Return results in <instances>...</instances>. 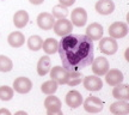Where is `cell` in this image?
Listing matches in <instances>:
<instances>
[{"label":"cell","instance_id":"obj_1","mask_svg":"<svg viewBox=\"0 0 129 115\" xmlns=\"http://www.w3.org/2000/svg\"><path fill=\"white\" fill-rule=\"evenodd\" d=\"M57 52L62 67L68 72H79L92 64L94 59L93 41L86 35L69 34L61 38Z\"/></svg>","mask_w":129,"mask_h":115},{"label":"cell","instance_id":"obj_2","mask_svg":"<svg viewBox=\"0 0 129 115\" xmlns=\"http://www.w3.org/2000/svg\"><path fill=\"white\" fill-rule=\"evenodd\" d=\"M98 48L99 51L103 53V54H106V55H112L115 54L117 49H118V44H117V41L112 37H102L101 41H99V44H98Z\"/></svg>","mask_w":129,"mask_h":115},{"label":"cell","instance_id":"obj_3","mask_svg":"<svg viewBox=\"0 0 129 115\" xmlns=\"http://www.w3.org/2000/svg\"><path fill=\"white\" fill-rule=\"evenodd\" d=\"M92 71L94 76L97 77H102V76H105V73L110 70V64L106 58L104 56H99V58H96L93 59L92 61Z\"/></svg>","mask_w":129,"mask_h":115},{"label":"cell","instance_id":"obj_4","mask_svg":"<svg viewBox=\"0 0 129 115\" xmlns=\"http://www.w3.org/2000/svg\"><path fill=\"white\" fill-rule=\"evenodd\" d=\"M50 78L53 80H55L57 84H67L71 77L72 72H68L62 67V66H55L50 68Z\"/></svg>","mask_w":129,"mask_h":115},{"label":"cell","instance_id":"obj_5","mask_svg":"<svg viewBox=\"0 0 129 115\" xmlns=\"http://www.w3.org/2000/svg\"><path fill=\"white\" fill-rule=\"evenodd\" d=\"M83 103L84 109L90 114H97V113H101L103 110V101H101V98H98L96 96L87 97Z\"/></svg>","mask_w":129,"mask_h":115},{"label":"cell","instance_id":"obj_6","mask_svg":"<svg viewBox=\"0 0 129 115\" xmlns=\"http://www.w3.org/2000/svg\"><path fill=\"white\" fill-rule=\"evenodd\" d=\"M109 35L112 38H123L128 35V25L124 22H115L109 27Z\"/></svg>","mask_w":129,"mask_h":115},{"label":"cell","instance_id":"obj_7","mask_svg":"<svg viewBox=\"0 0 129 115\" xmlns=\"http://www.w3.org/2000/svg\"><path fill=\"white\" fill-rule=\"evenodd\" d=\"M54 31H55L56 35H59V36H67L69 35L71 32H72V29H73V24L71 23V20L68 19H57L55 23H54Z\"/></svg>","mask_w":129,"mask_h":115},{"label":"cell","instance_id":"obj_8","mask_svg":"<svg viewBox=\"0 0 129 115\" xmlns=\"http://www.w3.org/2000/svg\"><path fill=\"white\" fill-rule=\"evenodd\" d=\"M13 91L18 94H28L32 89V82L26 77H18L13 80Z\"/></svg>","mask_w":129,"mask_h":115},{"label":"cell","instance_id":"obj_9","mask_svg":"<svg viewBox=\"0 0 129 115\" xmlns=\"http://www.w3.org/2000/svg\"><path fill=\"white\" fill-rule=\"evenodd\" d=\"M87 22V12L83 7H77L71 13V23L75 27H84Z\"/></svg>","mask_w":129,"mask_h":115},{"label":"cell","instance_id":"obj_10","mask_svg":"<svg viewBox=\"0 0 129 115\" xmlns=\"http://www.w3.org/2000/svg\"><path fill=\"white\" fill-rule=\"evenodd\" d=\"M55 18L49 12H42L37 16V25L42 30H50L54 27Z\"/></svg>","mask_w":129,"mask_h":115},{"label":"cell","instance_id":"obj_11","mask_svg":"<svg viewBox=\"0 0 129 115\" xmlns=\"http://www.w3.org/2000/svg\"><path fill=\"white\" fill-rule=\"evenodd\" d=\"M123 79H124L123 73L117 68H111L105 73V82L110 86H116L118 84H122Z\"/></svg>","mask_w":129,"mask_h":115},{"label":"cell","instance_id":"obj_12","mask_svg":"<svg viewBox=\"0 0 129 115\" xmlns=\"http://www.w3.org/2000/svg\"><path fill=\"white\" fill-rule=\"evenodd\" d=\"M84 87L88 91H99L103 87V82L97 76H86L83 80Z\"/></svg>","mask_w":129,"mask_h":115},{"label":"cell","instance_id":"obj_13","mask_svg":"<svg viewBox=\"0 0 129 115\" xmlns=\"http://www.w3.org/2000/svg\"><path fill=\"white\" fill-rule=\"evenodd\" d=\"M64 102L69 107V108H78L83 104V96L77 90H71V91L67 92L66 95V98H64Z\"/></svg>","mask_w":129,"mask_h":115},{"label":"cell","instance_id":"obj_14","mask_svg":"<svg viewBox=\"0 0 129 115\" xmlns=\"http://www.w3.org/2000/svg\"><path fill=\"white\" fill-rule=\"evenodd\" d=\"M96 11L99 14L103 16H108L111 14L115 10V4L112 0H98L96 3Z\"/></svg>","mask_w":129,"mask_h":115},{"label":"cell","instance_id":"obj_15","mask_svg":"<svg viewBox=\"0 0 129 115\" xmlns=\"http://www.w3.org/2000/svg\"><path fill=\"white\" fill-rule=\"evenodd\" d=\"M103 34H104V30H103V27L99 23H92L86 28V36L92 41L101 40L103 37Z\"/></svg>","mask_w":129,"mask_h":115},{"label":"cell","instance_id":"obj_16","mask_svg":"<svg viewBox=\"0 0 129 115\" xmlns=\"http://www.w3.org/2000/svg\"><path fill=\"white\" fill-rule=\"evenodd\" d=\"M112 96L117 101H128L129 100V86L128 84H118L112 90Z\"/></svg>","mask_w":129,"mask_h":115},{"label":"cell","instance_id":"obj_17","mask_svg":"<svg viewBox=\"0 0 129 115\" xmlns=\"http://www.w3.org/2000/svg\"><path fill=\"white\" fill-rule=\"evenodd\" d=\"M29 23V13L25 10H19L13 16V24L17 29L24 28Z\"/></svg>","mask_w":129,"mask_h":115},{"label":"cell","instance_id":"obj_18","mask_svg":"<svg viewBox=\"0 0 129 115\" xmlns=\"http://www.w3.org/2000/svg\"><path fill=\"white\" fill-rule=\"evenodd\" d=\"M7 42L11 47L13 48H19L24 44L25 42V37H24V34L20 31H13L11 32L9 36H7Z\"/></svg>","mask_w":129,"mask_h":115},{"label":"cell","instance_id":"obj_19","mask_svg":"<svg viewBox=\"0 0 129 115\" xmlns=\"http://www.w3.org/2000/svg\"><path fill=\"white\" fill-rule=\"evenodd\" d=\"M110 111L115 115H127L129 113V103L127 101H117L110 106Z\"/></svg>","mask_w":129,"mask_h":115},{"label":"cell","instance_id":"obj_20","mask_svg":"<svg viewBox=\"0 0 129 115\" xmlns=\"http://www.w3.org/2000/svg\"><path fill=\"white\" fill-rule=\"evenodd\" d=\"M50 67H51L50 58L48 55L42 56L41 59L38 60V62H37V73L40 76H46L50 71Z\"/></svg>","mask_w":129,"mask_h":115},{"label":"cell","instance_id":"obj_21","mask_svg":"<svg viewBox=\"0 0 129 115\" xmlns=\"http://www.w3.org/2000/svg\"><path fill=\"white\" fill-rule=\"evenodd\" d=\"M61 106H62V103H61L60 98L56 96H49L47 97L46 100H44V107H46L47 110H50V111H54V110H61Z\"/></svg>","mask_w":129,"mask_h":115},{"label":"cell","instance_id":"obj_22","mask_svg":"<svg viewBox=\"0 0 129 115\" xmlns=\"http://www.w3.org/2000/svg\"><path fill=\"white\" fill-rule=\"evenodd\" d=\"M42 48H43V51L46 52V54L48 55H50V54H54L57 52V48H59V42L56 41L55 38H47L46 41H43L42 43Z\"/></svg>","mask_w":129,"mask_h":115},{"label":"cell","instance_id":"obj_23","mask_svg":"<svg viewBox=\"0 0 129 115\" xmlns=\"http://www.w3.org/2000/svg\"><path fill=\"white\" fill-rule=\"evenodd\" d=\"M57 86H59V84L56 83L55 80H47L44 83L41 85V91L43 94H46V95H53V94H55L56 90H57Z\"/></svg>","mask_w":129,"mask_h":115},{"label":"cell","instance_id":"obj_24","mask_svg":"<svg viewBox=\"0 0 129 115\" xmlns=\"http://www.w3.org/2000/svg\"><path fill=\"white\" fill-rule=\"evenodd\" d=\"M42 43H43V40H42L41 36H38V35H32V36L29 37V40H28L29 49H31V51H34V52L40 51L42 48Z\"/></svg>","mask_w":129,"mask_h":115},{"label":"cell","instance_id":"obj_25","mask_svg":"<svg viewBox=\"0 0 129 115\" xmlns=\"http://www.w3.org/2000/svg\"><path fill=\"white\" fill-rule=\"evenodd\" d=\"M51 16L57 19H64L68 16V10H67V7H64V6H62L60 4L55 5L53 7V11H51Z\"/></svg>","mask_w":129,"mask_h":115},{"label":"cell","instance_id":"obj_26","mask_svg":"<svg viewBox=\"0 0 129 115\" xmlns=\"http://www.w3.org/2000/svg\"><path fill=\"white\" fill-rule=\"evenodd\" d=\"M13 68V62L6 55H0V72H10Z\"/></svg>","mask_w":129,"mask_h":115},{"label":"cell","instance_id":"obj_27","mask_svg":"<svg viewBox=\"0 0 129 115\" xmlns=\"http://www.w3.org/2000/svg\"><path fill=\"white\" fill-rule=\"evenodd\" d=\"M13 89L7 86V85H3L0 86V100L1 101H10L13 97Z\"/></svg>","mask_w":129,"mask_h":115},{"label":"cell","instance_id":"obj_28","mask_svg":"<svg viewBox=\"0 0 129 115\" xmlns=\"http://www.w3.org/2000/svg\"><path fill=\"white\" fill-rule=\"evenodd\" d=\"M81 79H83V76H81L80 72H72L67 84H68L69 86H75V85L81 83Z\"/></svg>","mask_w":129,"mask_h":115},{"label":"cell","instance_id":"obj_29","mask_svg":"<svg viewBox=\"0 0 129 115\" xmlns=\"http://www.w3.org/2000/svg\"><path fill=\"white\" fill-rule=\"evenodd\" d=\"M60 1V5L64 6V7H68V6H72V5L75 3V0H59Z\"/></svg>","mask_w":129,"mask_h":115},{"label":"cell","instance_id":"obj_30","mask_svg":"<svg viewBox=\"0 0 129 115\" xmlns=\"http://www.w3.org/2000/svg\"><path fill=\"white\" fill-rule=\"evenodd\" d=\"M47 115H63V113H62V110H47Z\"/></svg>","mask_w":129,"mask_h":115},{"label":"cell","instance_id":"obj_31","mask_svg":"<svg viewBox=\"0 0 129 115\" xmlns=\"http://www.w3.org/2000/svg\"><path fill=\"white\" fill-rule=\"evenodd\" d=\"M0 115H12L10 113L9 109H6V108H1L0 109Z\"/></svg>","mask_w":129,"mask_h":115},{"label":"cell","instance_id":"obj_32","mask_svg":"<svg viewBox=\"0 0 129 115\" xmlns=\"http://www.w3.org/2000/svg\"><path fill=\"white\" fill-rule=\"evenodd\" d=\"M29 1H30L32 5H41L44 0H29Z\"/></svg>","mask_w":129,"mask_h":115},{"label":"cell","instance_id":"obj_33","mask_svg":"<svg viewBox=\"0 0 129 115\" xmlns=\"http://www.w3.org/2000/svg\"><path fill=\"white\" fill-rule=\"evenodd\" d=\"M14 115H28V113H26V111H24V110H19V111H17Z\"/></svg>","mask_w":129,"mask_h":115}]
</instances>
